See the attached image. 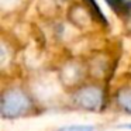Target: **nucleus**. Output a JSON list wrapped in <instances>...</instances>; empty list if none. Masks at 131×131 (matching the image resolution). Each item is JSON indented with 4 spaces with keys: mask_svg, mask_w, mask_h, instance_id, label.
Instances as JSON below:
<instances>
[{
    "mask_svg": "<svg viewBox=\"0 0 131 131\" xmlns=\"http://www.w3.org/2000/svg\"><path fill=\"white\" fill-rule=\"evenodd\" d=\"M85 2H86V4H88V7L90 9V14H93V17L96 18L99 23H103L106 26V24H107V20H106V17L103 16L102 10L99 9L96 0H85Z\"/></svg>",
    "mask_w": 131,
    "mask_h": 131,
    "instance_id": "obj_3",
    "label": "nucleus"
},
{
    "mask_svg": "<svg viewBox=\"0 0 131 131\" xmlns=\"http://www.w3.org/2000/svg\"><path fill=\"white\" fill-rule=\"evenodd\" d=\"M106 3L117 14H128L131 10V2L127 0H106Z\"/></svg>",
    "mask_w": 131,
    "mask_h": 131,
    "instance_id": "obj_2",
    "label": "nucleus"
},
{
    "mask_svg": "<svg viewBox=\"0 0 131 131\" xmlns=\"http://www.w3.org/2000/svg\"><path fill=\"white\" fill-rule=\"evenodd\" d=\"M58 131H94L93 125H66L59 128Z\"/></svg>",
    "mask_w": 131,
    "mask_h": 131,
    "instance_id": "obj_4",
    "label": "nucleus"
},
{
    "mask_svg": "<svg viewBox=\"0 0 131 131\" xmlns=\"http://www.w3.org/2000/svg\"><path fill=\"white\" fill-rule=\"evenodd\" d=\"M117 128H125V130H131V123H125V124L117 125Z\"/></svg>",
    "mask_w": 131,
    "mask_h": 131,
    "instance_id": "obj_5",
    "label": "nucleus"
},
{
    "mask_svg": "<svg viewBox=\"0 0 131 131\" xmlns=\"http://www.w3.org/2000/svg\"><path fill=\"white\" fill-rule=\"evenodd\" d=\"M27 100L21 94L10 93L7 97H4L3 106H2V111H3L4 117H16L27 108Z\"/></svg>",
    "mask_w": 131,
    "mask_h": 131,
    "instance_id": "obj_1",
    "label": "nucleus"
}]
</instances>
